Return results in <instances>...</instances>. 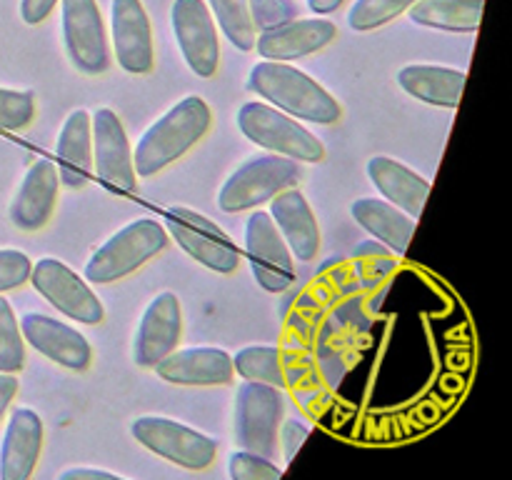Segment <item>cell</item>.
Listing matches in <instances>:
<instances>
[{"instance_id": "obj_1", "label": "cell", "mask_w": 512, "mask_h": 480, "mask_svg": "<svg viewBox=\"0 0 512 480\" xmlns=\"http://www.w3.org/2000/svg\"><path fill=\"white\" fill-rule=\"evenodd\" d=\"M210 123H213V113L200 95H188L175 103L140 135L133 150L135 175L150 178L183 158L198 140H203Z\"/></svg>"}, {"instance_id": "obj_2", "label": "cell", "mask_w": 512, "mask_h": 480, "mask_svg": "<svg viewBox=\"0 0 512 480\" xmlns=\"http://www.w3.org/2000/svg\"><path fill=\"white\" fill-rule=\"evenodd\" d=\"M248 90L298 120L330 125L340 120V103L313 78L283 60H263L248 75Z\"/></svg>"}, {"instance_id": "obj_3", "label": "cell", "mask_w": 512, "mask_h": 480, "mask_svg": "<svg viewBox=\"0 0 512 480\" xmlns=\"http://www.w3.org/2000/svg\"><path fill=\"white\" fill-rule=\"evenodd\" d=\"M168 245V230L153 218H138L110 235L85 263V280L113 283L143 268L148 260L163 253Z\"/></svg>"}, {"instance_id": "obj_4", "label": "cell", "mask_w": 512, "mask_h": 480, "mask_svg": "<svg viewBox=\"0 0 512 480\" xmlns=\"http://www.w3.org/2000/svg\"><path fill=\"white\" fill-rule=\"evenodd\" d=\"M238 128L260 148L298 160V163H320L325 158V148L318 135H313L293 115L283 113L270 103L250 100L240 105Z\"/></svg>"}, {"instance_id": "obj_5", "label": "cell", "mask_w": 512, "mask_h": 480, "mask_svg": "<svg viewBox=\"0 0 512 480\" xmlns=\"http://www.w3.org/2000/svg\"><path fill=\"white\" fill-rule=\"evenodd\" d=\"M300 180L298 160L285 155H258L250 158L230 175L218 193V208L223 213H243L268 203L283 190L295 188Z\"/></svg>"}, {"instance_id": "obj_6", "label": "cell", "mask_w": 512, "mask_h": 480, "mask_svg": "<svg viewBox=\"0 0 512 480\" xmlns=\"http://www.w3.org/2000/svg\"><path fill=\"white\" fill-rule=\"evenodd\" d=\"M285 395L280 388L245 380L235 395V443L243 450L273 458L278 453V430L283 423Z\"/></svg>"}, {"instance_id": "obj_7", "label": "cell", "mask_w": 512, "mask_h": 480, "mask_svg": "<svg viewBox=\"0 0 512 480\" xmlns=\"http://www.w3.org/2000/svg\"><path fill=\"white\" fill-rule=\"evenodd\" d=\"M130 433L150 453L188 470L208 468L218 455V443L210 435L163 415H143L133 420Z\"/></svg>"}, {"instance_id": "obj_8", "label": "cell", "mask_w": 512, "mask_h": 480, "mask_svg": "<svg viewBox=\"0 0 512 480\" xmlns=\"http://www.w3.org/2000/svg\"><path fill=\"white\" fill-rule=\"evenodd\" d=\"M165 230L193 260L215 273H233L240 263V250L223 228L190 208L165 210Z\"/></svg>"}, {"instance_id": "obj_9", "label": "cell", "mask_w": 512, "mask_h": 480, "mask_svg": "<svg viewBox=\"0 0 512 480\" xmlns=\"http://www.w3.org/2000/svg\"><path fill=\"white\" fill-rule=\"evenodd\" d=\"M28 280L55 310L68 315L70 320H78V323L85 325L103 323L105 310L100 298L93 293L88 280L80 278L63 260L50 258V255L48 258H40L30 268Z\"/></svg>"}, {"instance_id": "obj_10", "label": "cell", "mask_w": 512, "mask_h": 480, "mask_svg": "<svg viewBox=\"0 0 512 480\" xmlns=\"http://www.w3.org/2000/svg\"><path fill=\"white\" fill-rule=\"evenodd\" d=\"M63 15V43L70 63L85 75L110 68L108 35L95 0H58Z\"/></svg>"}, {"instance_id": "obj_11", "label": "cell", "mask_w": 512, "mask_h": 480, "mask_svg": "<svg viewBox=\"0 0 512 480\" xmlns=\"http://www.w3.org/2000/svg\"><path fill=\"white\" fill-rule=\"evenodd\" d=\"M245 258H248L250 273L268 293H283L293 285V253L265 210H255L245 220Z\"/></svg>"}, {"instance_id": "obj_12", "label": "cell", "mask_w": 512, "mask_h": 480, "mask_svg": "<svg viewBox=\"0 0 512 480\" xmlns=\"http://www.w3.org/2000/svg\"><path fill=\"white\" fill-rule=\"evenodd\" d=\"M93 133V170L100 183L115 193H133L138 175L133 165V150L123 123L110 108H98L90 118Z\"/></svg>"}, {"instance_id": "obj_13", "label": "cell", "mask_w": 512, "mask_h": 480, "mask_svg": "<svg viewBox=\"0 0 512 480\" xmlns=\"http://www.w3.org/2000/svg\"><path fill=\"white\" fill-rule=\"evenodd\" d=\"M175 40L185 63L198 78H213L220 60L215 20L205 0H175L170 10Z\"/></svg>"}, {"instance_id": "obj_14", "label": "cell", "mask_w": 512, "mask_h": 480, "mask_svg": "<svg viewBox=\"0 0 512 480\" xmlns=\"http://www.w3.org/2000/svg\"><path fill=\"white\" fill-rule=\"evenodd\" d=\"M183 333V313L178 295L163 290L155 295L135 330L133 358L143 368H155L168 353H173Z\"/></svg>"}, {"instance_id": "obj_15", "label": "cell", "mask_w": 512, "mask_h": 480, "mask_svg": "<svg viewBox=\"0 0 512 480\" xmlns=\"http://www.w3.org/2000/svg\"><path fill=\"white\" fill-rule=\"evenodd\" d=\"M113 20V50L115 60L125 73L145 75L153 70V25L140 0H113L110 5Z\"/></svg>"}, {"instance_id": "obj_16", "label": "cell", "mask_w": 512, "mask_h": 480, "mask_svg": "<svg viewBox=\"0 0 512 480\" xmlns=\"http://www.w3.org/2000/svg\"><path fill=\"white\" fill-rule=\"evenodd\" d=\"M20 333L40 355L68 370H85L93 363V348L88 338L73 325L43 313H25L20 318Z\"/></svg>"}, {"instance_id": "obj_17", "label": "cell", "mask_w": 512, "mask_h": 480, "mask_svg": "<svg viewBox=\"0 0 512 480\" xmlns=\"http://www.w3.org/2000/svg\"><path fill=\"white\" fill-rule=\"evenodd\" d=\"M338 38V28L333 20L323 18H308V20H288V23L278 25L258 33L255 38V50L263 60H300L305 55H313L323 50Z\"/></svg>"}, {"instance_id": "obj_18", "label": "cell", "mask_w": 512, "mask_h": 480, "mask_svg": "<svg viewBox=\"0 0 512 480\" xmlns=\"http://www.w3.org/2000/svg\"><path fill=\"white\" fill-rule=\"evenodd\" d=\"M60 175L53 160L38 158L25 173L13 203H10V220L15 228L33 233L50 220L58 200Z\"/></svg>"}, {"instance_id": "obj_19", "label": "cell", "mask_w": 512, "mask_h": 480, "mask_svg": "<svg viewBox=\"0 0 512 480\" xmlns=\"http://www.w3.org/2000/svg\"><path fill=\"white\" fill-rule=\"evenodd\" d=\"M43 450V420L33 408H15L0 445V480H28Z\"/></svg>"}, {"instance_id": "obj_20", "label": "cell", "mask_w": 512, "mask_h": 480, "mask_svg": "<svg viewBox=\"0 0 512 480\" xmlns=\"http://www.w3.org/2000/svg\"><path fill=\"white\" fill-rule=\"evenodd\" d=\"M155 373L173 385H228L233 383V355L223 348H185L165 355Z\"/></svg>"}, {"instance_id": "obj_21", "label": "cell", "mask_w": 512, "mask_h": 480, "mask_svg": "<svg viewBox=\"0 0 512 480\" xmlns=\"http://www.w3.org/2000/svg\"><path fill=\"white\" fill-rule=\"evenodd\" d=\"M270 218L288 243L295 260H313L320 250V228L313 208L298 188H288L270 200Z\"/></svg>"}, {"instance_id": "obj_22", "label": "cell", "mask_w": 512, "mask_h": 480, "mask_svg": "<svg viewBox=\"0 0 512 480\" xmlns=\"http://www.w3.org/2000/svg\"><path fill=\"white\" fill-rule=\"evenodd\" d=\"M368 178L375 188L380 190L388 203L398 205L400 210L418 220L423 215L425 200L430 195V180L415 173L413 168L403 165L400 160L388 158V155H375L368 160Z\"/></svg>"}, {"instance_id": "obj_23", "label": "cell", "mask_w": 512, "mask_h": 480, "mask_svg": "<svg viewBox=\"0 0 512 480\" xmlns=\"http://www.w3.org/2000/svg\"><path fill=\"white\" fill-rule=\"evenodd\" d=\"M55 168L60 183L68 188H80L93 173V133H90V113L78 108L63 120V128L55 143Z\"/></svg>"}, {"instance_id": "obj_24", "label": "cell", "mask_w": 512, "mask_h": 480, "mask_svg": "<svg viewBox=\"0 0 512 480\" xmlns=\"http://www.w3.org/2000/svg\"><path fill=\"white\" fill-rule=\"evenodd\" d=\"M465 80L463 70L443 68V65H405L398 70V85L415 100L438 108H458L463 98Z\"/></svg>"}, {"instance_id": "obj_25", "label": "cell", "mask_w": 512, "mask_h": 480, "mask_svg": "<svg viewBox=\"0 0 512 480\" xmlns=\"http://www.w3.org/2000/svg\"><path fill=\"white\" fill-rule=\"evenodd\" d=\"M350 215L358 220L360 228H365L380 243L388 245L395 255L403 258L408 253L410 240L415 235V218H410L398 205L378 198H358L350 205Z\"/></svg>"}, {"instance_id": "obj_26", "label": "cell", "mask_w": 512, "mask_h": 480, "mask_svg": "<svg viewBox=\"0 0 512 480\" xmlns=\"http://www.w3.org/2000/svg\"><path fill=\"white\" fill-rule=\"evenodd\" d=\"M485 0H415L408 8L413 23L450 33H475L483 20Z\"/></svg>"}, {"instance_id": "obj_27", "label": "cell", "mask_w": 512, "mask_h": 480, "mask_svg": "<svg viewBox=\"0 0 512 480\" xmlns=\"http://www.w3.org/2000/svg\"><path fill=\"white\" fill-rule=\"evenodd\" d=\"M293 360L275 345H245L233 355V368L245 380L288 388L293 385Z\"/></svg>"}, {"instance_id": "obj_28", "label": "cell", "mask_w": 512, "mask_h": 480, "mask_svg": "<svg viewBox=\"0 0 512 480\" xmlns=\"http://www.w3.org/2000/svg\"><path fill=\"white\" fill-rule=\"evenodd\" d=\"M213 8L215 23L220 25L225 38L235 45L238 50H253L258 30L253 25V15H250L248 0H208Z\"/></svg>"}, {"instance_id": "obj_29", "label": "cell", "mask_w": 512, "mask_h": 480, "mask_svg": "<svg viewBox=\"0 0 512 480\" xmlns=\"http://www.w3.org/2000/svg\"><path fill=\"white\" fill-rule=\"evenodd\" d=\"M25 365V340L20 320L8 300L0 295V373H18Z\"/></svg>"}, {"instance_id": "obj_30", "label": "cell", "mask_w": 512, "mask_h": 480, "mask_svg": "<svg viewBox=\"0 0 512 480\" xmlns=\"http://www.w3.org/2000/svg\"><path fill=\"white\" fill-rule=\"evenodd\" d=\"M415 0H355L348 13V23L353 30H375L388 25L390 20L408 13Z\"/></svg>"}, {"instance_id": "obj_31", "label": "cell", "mask_w": 512, "mask_h": 480, "mask_svg": "<svg viewBox=\"0 0 512 480\" xmlns=\"http://www.w3.org/2000/svg\"><path fill=\"white\" fill-rule=\"evenodd\" d=\"M228 473L233 480H278L283 475V468L265 455L240 448L230 453Z\"/></svg>"}, {"instance_id": "obj_32", "label": "cell", "mask_w": 512, "mask_h": 480, "mask_svg": "<svg viewBox=\"0 0 512 480\" xmlns=\"http://www.w3.org/2000/svg\"><path fill=\"white\" fill-rule=\"evenodd\" d=\"M35 118V95L30 90L0 88V128L23 130Z\"/></svg>"}, {"instance_id": "obj_33", "label": "cell", "mask_w": 512, "mask_h": 480, "mask_svg": "<svg viewBox=\"0 0 512 480\" xmlns=\"http://www.w3.org/2000/svg\"><path fill=\"white\" fill-rule=\"evenodd\" d=\"M255 30H270L295 18L293 0H248Z\"/></svg>"}, {"instance_id": "obj_34", "label": "cell", "mask_w": 512, "mask_h": 480, "mask_svg": "<svg viewBox=\"0 0 512 480\" xmlns=\"http://www.w3.org/2000/svg\"><path fill=\"white\" fill-rule=\"evenodd\" d=\"M33 260L15 248H0V293L28 283Z\"/></svg>"}, {"instance_id": "obj_35", "label": "cell", "mask_w": 512, "mask_h": 480, "mask_svg": "<svg viewBox=\"0 0 512 480\" xmlns=\"http://www.w3.org/2000/svg\"><path fill=\"white\" fill-rule=\"evenodd\" d=\"M308 435H310L308 425L300 423V420H285L283 418V423H280V430H278V445H280V450H283L285 463H293L295 453L303 448V443L308 440Z\"/></svg>"}, {"instance_id": "obj_36", "label": "cell", "mask_w": 512, "mask_h": 480, "mask_svg": "<svg viewBox=\"0 0 512 480\" xmlns=\"http://www.w3.org/2000/svg\"><path fill=\"white\" fill-rule=\"evenodd\" d=\"M58 0H20V18L28 25H38L53 13Z\"/></svg>"}, {"instance_id": "obj_37", "label": "cell", "mask_w": 512, "mask_h": 480, "mask_svg": "<svg viewBox=\"0 0 512 480\" xmlns=\"http://www.w3.org/2000/svg\"><path fill=\"white\" fill-rule=\"evenodd\" d=\"M60 480H120L118 473L113 470H100V468H65L60 470Z\"/></svg>"}, {"instance_id": "obj_38", "label": "cell", "mask_w": 512, "mask_h": 480, "mask_svg": "<svg viewBox=\"0 0 512 480\" xmlns=\"http://www.w3.org/2000/svg\"><path fill=\"white\" fill-rule=\"evenodd\" d=\"M15 395H18V378H15V373H0V420L8 413Z\"/></svg>"}, {"instance_id": "obj_39", "label": "cell", "mask_w": 512, "mask_h": 480, "mask_svg": "<svg viewBox=\"0 0 512 480\" xmlns=\"http://www.w3.org/2000/svg\"><path fill=\"white\" fill-rule=\"evenodd\" d=\"M343 3L345 0H308V8L318 15H328V13H335Z\"/></svg>"}]
</instances>
